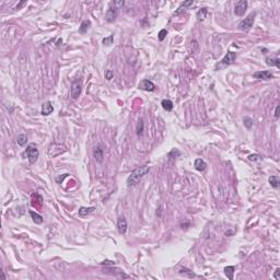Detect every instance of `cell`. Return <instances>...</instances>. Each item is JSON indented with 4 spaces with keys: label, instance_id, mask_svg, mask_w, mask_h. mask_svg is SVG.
Instances as JSON below:
<instances>
[{
    "label": "cell",
    "instance_id": "cell-32",
    "mask_svg": "<svg viewBox=\"0 0 280 280\" xmlns=\"http://www.w3.org/2000/svg\"><path fill=\"white\" fill-rule=\"evenodd\" d=\"M274 278H275L276 280H280V268L276 269L275 274H274Z\"/></svg>",
    "mask_w": 280,
    "mask_h": 280
},
{
    "label": "cell",
    "instance_id": "cell-25",
    "mask_svg": "<svg viewBox=\"0 0 280 280\" xmlns=\"http://www.w3.org/2000/svg\"><path fill=\"white\" fill-rule=\"evenodd\" d=\"M243 123H244V126L246 128H248V129H251L253 126V124H254V120H253V118L248 117V116H245L244 119H243Z\"/></svg>",
    "mask_w": 280,
    "mask_h": 280
},
{
    "label": "cell",
    "instance_id": "cell-15",
    "mask_svg": "<svg viewBox=\"0 0 280 280\" xmlns=\"http://www.w3.org/2000/svg\"><path fill=\"white\" fill-rule=\"evenodd\" d=\"M266 65L267 66L274 67L276 66L278 69L280 68V59L279 58H270V57H267L266 58Z\"/></svg>",
    "mask_w": 280,
    "mask_h": 280
},
{
    "label": "cell",
    "instance_id": "cell-21",
    "mask_svg": "<svg viewBox=\"0 0 280 280\" xmlns=\"http://www.w3.org/2000/svg\"><path fill=\"white\" fill-rule=\"evenodd\" d=\"M94 210H95L94 207H89V208L81 207L80 209H79V216H80V217H85V216H88L89 213H91L92 211H94Z\"/></svg>",
    "mask_w": 280,
    "mask_h": 280
},
{
    "label": "cell",
    "instance_id": "cell-17",
    "mask_svg": "<svg viewBox=\"0 0 280 280\" xmlns=\"http://www.w3.org/2000/svg\"><path fill=\"white\" fill-rule=\"evenodd\" d=\"M30 214H31V217H32V219H33V222L34 223H36V224H41V223H43V217L41 216L40 213H37V212H35V211H32V210H31L30 211Z\"/></svg>",
    "mask_w": 280,
    "mask_h": 280
},
{
    "label": "cell",
    "instance_id": "cell-29",
    "mask_svg": "<svg viewBox=\"0 0 280 280\" xmlns=\"http://www.w3.org/2000/svg\"><path fill=\"white\" fill-rule=\"evenodd\" d=\"M179 155H181V151L177 150V149H173V150L169 153V158H177Z\"/></svg>",
    "mask_w": 280,
    "mask_h": 280
},
{
    "label": "cell",
    "instance_id": "cell-34",
    "mask_svg": "<svg viewBox=\"0 0 280 280\" xmlns=\"http://www.w3.org/2000/svg\"><path fill=\"white\" fill-rule=\"evenodd\" d=\"M24 3H26V1H21V2H20V3H19V5H18V6H17V9H20V8H21V7H22V6H23V5H24Z\"/></svg>",
    "mask_w": 280,
    "mask_h": 280
},
{
    "label": "cell",
    "instance_id": "cell-33",
    "mask_svg": "<svg viewBox=\"0 0 280 280\" xmlns=\"http://www.w3.org/2000/svg\"><path fill=\"white\" fill-rule=\"evenodd\" d=\"M275 117L279 118V105L276 106V111H275Z\"/></svg>",
    "mask_w": 280,
    "mask_h": 280
},
{
    "label": "cell",
    "instance_id": "cell-2",
    "mask_svg": "<svg viewBox=\"0 0 280 280\" xmlns=\"http://www.w3.org/2000/svg\"><path fill=\"white\" fill-rule=\"evenodd\" d=\"M24 154L28 158V162L31 164H34V163L37 161L38 157H40V151H38L37 147H36L35 144H30L28 147H26L25 151H24Z\"/></svg>",
    "mask_w": 280,
    "mask_h": 280
},
{
    "label": "cell",
    "instance_id": "cell-4",
    "mask_svg": "<svg viewBox=\"0 0 280 280\" xmlns=\"http://www.w3.org/2000/svg\"><path fill=\"white\" fill-rule=\"evenodd\" d=\"M235 59H236V54H235V53L228 52L226 54V56H224L223 58L221 59V61H220L219 64L216 66V68H221V67L229 66V65L233 64V62L235 61Z\"/></svg>",
    "mask_w": 280,
    "mask_h": 280
},
{
    "label": "cell",
    "instance_id": "cell-13",
    "mask_svg": "<svg viewBox=\"0 0 280 280\" xmlns=\"http://www.w3.org/2000/svg\"><path fill=\"white\" fill-rule=\"evenodd\" d=\"M194 166H195V169L197 170V171L203 172V171H205V170L207 169V163H206L203 159H196L195 163H194Z\"/></svg>",
    "mask_w": 280,
    "mask_h": 280
},
{
    "label": "cell",
    "instance_id": "cell-31",
    "mask_svg": "<svg viewBox=\"0 0 280 280\" xmlns=\"http://www.w3.org/2000/svg\"><path fill=\"white\" fill-rule=\"evenodd\" d=\"M248 160H250V161L261 160V155H258V154H251V155H248Z\"/></svg>",
    "mask_w": 280,
    "mask_h": 280
},
{
    "label": "cell",
    "instance_id": "cell-10",
    "mask_svg": "<svg viewBox=\"0 0 280 280\" xmlns=\"http://www.w3.org/2000/svg\"><path fill=\"white\" fill-rule=\"evenodd\" d=\"M92 153H93V157H94V159L97 161V162H103L104 160V151L103 149L101 148V146H95L94 148H93V151H92Z\"/></svg>",
    "mask_w": 280,
    "mask_h": 280
},
{
    "label": "cell",
    "instance_id": "cell-14",
    "mask_svg": "<svg viewBox=\"0 0 280 280\" xmlns=\"http://www.w3.org/2000/svg\"><path fill=\"white\" fill-rule=\"evenodd\" d=\"M194 3H195V1H193V0H191V1H185V2H183L181 6H179V9H177L176 11H175V13H174V14H176V15H177V14L182 13L183 11L187 10V8H188L189 6H193Z\"/></svg>",
    "mask_w": 280,
    "mask_h": 280
},
{
    "label": "cell",
    "instance_id": "cell-9",
    "mask_svg": "<svg viewBox=\"0 0 280 280\" xmlns=\"http://www.w3.org/2000/svg\"><path fill=\"white\" fill-rule=\"evenodd\" d=\"M139 89L144 90V91H149V92H152L155 90V85L152 81L150 80H142L141 82L139 83Z\"/></svg>",
    "mask_w": 280,
    "mask_h": 280
},
{
    "label": "cell",
    "instance_id": "cell-16",
    "mask_svg": "<svg viewBox=\"0 0 280 280\" xmlns=\"http://www.w3.org/2000/svg\"><path fill=\"white\" fill-rule=\"evenodd\" d=\"M161 105H162L163 110H165L166 112H171L173 110V102L171 100H167V99L162 100Z\"/></svg>",
    "mask_w": 280,
    "mask_h": 280
},
{
    "label": "cell",
    "instance_id": "cell-12",
    "mask_svg": "<svg viewBox=\"0 0 280 280\" xmlns=\"http://www.w3.org/2000/svg\"><path fill=\"white\" fill-rule=\"evenodd\" d=\"M54 112V107H53L52 103L50 101L45 102L44 104L42 105V115L44 116H48Z\"/></svg>",
    "mask_w": 280,
    "mask_h": 280
},
{
    "label": "cell",
    "instance_id": "cell-28",
    "mask_svg": "<svg viewBox=\"0 0 280 280\" xmlns=\"http://www.w3.org/2000/svg\"><path fill=\"white\" fill-rule=\"evenodd\" d=\"M166 35H167V31L165 30V28H162V30L160 31V32H159V41H160V42H163V41H164V38L166 37Z\"/></svg>",
    "mask_w": 280,
    "mask_h": 280
},
{
    "label": "cell",
    "instance_id": "cell-5",
    "mask_svg": "<svg viewBox=\"0 0 280 280\" xmlns=\"http://www.w3.org/2000/svg\"><path fill=\"white\" fill-rule=\"evenodd\" d=\"M247 6H248V3H247L246 0H240V1H238L235 7H234V13H235L238 17L244 15L245 12H246V10H247Z\"/></svg>",
    "mask_w": 280,
    "mask_h": 280
},
{
    "label": "cell",
    "instance_id": "cell-20",
    "mask_svg": "<svg viewBox=\"0 0 280 280\" xmlns=\"http://www.w3.org/2000/svg\"><path fill=\"white\" fill-rule=\"evenodd\" d=\"M90 26H91V21H90V20H84V21H82L80 28H79V32H80L81 34H84L90 28Z\"/></svg>",
    "mask_w": 280,
    "mask_h": 280
},
{
    "label": "cell",
    "instance_id": "cell-26",
    "mask_svg": "<svg viewBox=\"0 0 280 280\" xmlns=\"http://www.w3.org/2000/svg\"><path fill=\"white\" fill-rule=\"evenodd\" d=\"M179 274H181V275H184V276H187V277H189V278L196 277L195 274H194L192 270H189V269H187V268H182L181 270H179Z\"/></svg>",
    "mask_w": 280,
    "mask_h": 280
},
{
    "label": "cell",
    "instance_id": "cell-6",
    "mask_svg": "<svg viewBox=\"0 0 280 280\" xmlns=\"http://www.w3.org/2000/svg\"><path fill=\"white\" fill-rule=\"evenodd\" d=\"M81 90H82V82H81V81L77 80V81H75V82H72V84H71V90H70L72 99H78V97H79V95L81 94Z\"/></svg>",
    "mask_w": 280,
    "mask_h": 280
},
{
    "label": "cell",
    "instance_id": "cell-19",
    "mask_svg": "<svg viewBox=\"0 0 280 280\" xmlns=\"http://www.w3.org/2000/svg\"><path fill=\"white\" fill-rule=\"evenodd\" d=\"M234 270H235V267L234 266L224 267V274H226V276L230 280H233V278H234Z\"/></svg>",
    "mask_w": 280,
    "mask_h": 280
},
{
    "label": "cell",
    "instance_id": "cell-8",
    "mask_svg": "<svg viewBox=\"0 0 280 280\" xmlns=\"http://www.w3.org/2000/svg\"><path fill=\"white\" fill-rule=\"evenodd\" d=\"M253 77L255 79H258V80H270L271 78H274V75L271 71L269 70H261V71H257L253 75Z\"/></svg>",
    "mask_w": 280,
    "mask_h": 280
},
{
    "label": "cell",
    "instance_id": "cell-1",
    "mask_svg": "<svg viewBox=\"0 0 280 280\" xmlns=\"http://www.w3.org/2000/svg\"><path fill=\"white\" fill-rule=\"evenodd\" d=\"M149 171H150V167L147 166V165H142L140 167H137L131 172V174L128 176L127 179V185L131 186V185H136L137 183L141 181L142 177L146 174H148Z\"/></svg>",
    "mask_w": 280,
    "mask_h": 280
},
{
    "label": "cell",
    "instance_id": "cell-11",
    "mask_svg": "<svg viewBox=\"0 0 280 280\" xmlns=\"http://www.w3.org/2000/svg\"><path fill=\"white\" fill-rule=\"evenodd\" d=\"M117 230L119 234H125L127 231V221L124 217H119L117 220Z\"/></svg>",
    "mask_w": 280,
    "mask_h": 280
},
{
    "label": "cell",
    "instance_id": "cell-18",
    "mask_svg": "<svg viewBox=\"0 0 280 280\" xmlns=\"http://www.w3.org/2000/svg\"><path fill=\"white\" fill-rule=\"evenodd\" d=\"M268 181L273 188H278V187H279L280 181H279V176H278V175H271V176L268 179Z\"/></svg>",
    "mask_w": 280,
    "mask_h": 280
},
{
    "label": "cell",
    "instance_id": "cell-7",
    "mask_svg": "<svg viewBox=\"0 0 280 280\" xmlns=\"http://www.w3.org/2000/svg\"><path fill=\"white\" fill-rule=\"evenodd\" d=\"M118 15V8L117 7H110L107 9V11H106L105 13V20L106 22H114L116 20V18H117Z\"/></svg>",
    "mask_w": 280,
    "mask_h": 280
},
{
    "label": "cell",
    "instance_id": "cell-27",
    "mask_svg": "<svg viewBox=\"0 0 280 280\" xmlns=\"http://www.w3.org/2000/svg\"><path fill=\"white\" fill-rule=\"evenodd\" d=\"M113 41H114V36L113 35H110V36H107V37L103 38L102 43H103L104 45H106V46H110L111 44H113Z\"/></svg>",
    "mask_w": 280,
    "mask_h": 280
},
{
    "label": "cell",
    "instance_id": "cell-3",
    "mask_svg": "<svg viewBox=\"0 0 280 280\" xmlns=\"http://www.w3.org/2000/svg\"><path fill=\"white\" fill-rule=\"evenodd\" d=\"M255 17H256V12L255 11L251 12L245 19H243L242 21L239 23V28H240L241 31H244V32L245 31L251 30V28H252L253 24H254Z\"/></svg>",
    "mask_w": 280,
    "mask_h": 280
},
{
    "label": "cell",
    "instance_id": "cell-23",
    "mask_svg": "<svg viewBox=\"0 0 280 280\" xmlns=\"http://www.w3.org/2000/svg\"><path fill=\"white\" fill-rule=\"evenodd\" d=\"M207 14H208L207 8H201V9L197 12V19L199 20V21H203V20L207 17Z\"/></svg>",
    "mask_w": 280,
    "mask_h": 280
},
{
    "label": "cell",
    "instance_id": "cell-24",
    "mask_svg": "<svg viewBox=\"0 0 280 280\" xmlns=\"http://www.w3.org/2000/svg\"><path fill=\"white\" fill-rule=\"evenodd\" d=\"M144 119L140 118V119L138 120V124H137V128H136V131H137V135H138V136H140V135L142 134V131H144Z\"/></svg>",
    "mask_w": 280,
    "mask_h": 280
},
{
    "label": "cell",
    "instance_id": "cell-22",
    "mask_svg": "<svg viewBox=\"0 0 280 280\" xmlns=\"http://www.w3.org/2000/svg\"><path fill=\"white\" fill-rule=\"evenodd\" d=\"M26 141H28V137H26V135H24V134L18 135V137H17V142H18V144H19V146L23 147L24 144H26Z\"/></svg>",
    "mask_w": 280,
    "mask_h": 280
},
{
    "label": "cell",
    "instance_id": "cell-30",
    "mask_svg": "<svg viewBox=\"0 0 280 280\" xmlns=\"http://www.w3.org/2000/svg\"><path fill=\"white\" fill-rule=\"evenodd\" d=\"M114 77V72L112 70H106L105 72V79H107V80H111V79H113Z\"/></svg>",
    "mask_w": 280,
    "mask_h": 280
}]
</instances>
